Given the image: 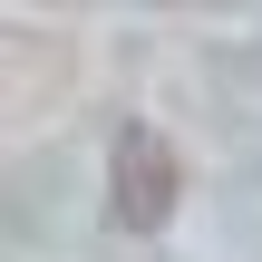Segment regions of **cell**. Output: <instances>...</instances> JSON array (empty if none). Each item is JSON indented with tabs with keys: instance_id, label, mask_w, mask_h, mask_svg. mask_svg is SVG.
Instances as JSON below:
<instances>
[{
	"instance_id": "cell-1",
	"label": "cell",
	"mask_w": 262,
	"mask_h": 262,
	"mask_svg": "<svg viewBox=\"0 0 262 262\" xmlns=\"http://www.w3.org/2000/svg\"><path fill=\"white\" fill-rule=\"evenodd\" d=\"M175 194H185V156H175V136L165 126H117V146H107V214L126 224V233H156L165 214H175Z\"/></svg>"
}]
</instances>
